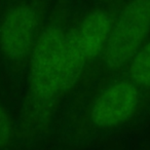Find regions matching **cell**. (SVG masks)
<instances>
[{"label":"cell","instance_id":"cell-1","mask_svg":"<svg viewBox=\"0 0 150 150\" xmlns=\"http://www.w3.org/2000/svg\"><path fill=\"white\" fill-rule=\"evenodd\" d=\"M66 1L61 0L45 24L29 61V96L32 108L50 112L60 95L61 63L67 34Z\"/></svg>","mask_w":150,"mask_h":150},{"label":"cell","instance_id":"cell-2","mask_svg":"<svg viewBox=\"0 0 150 150\" xmlns=\"http://www.w3.org/2000/svg\"><path fill=\"white\" fill-rule=\"evenodd\" d=\"M45 0H20L0 20V52L11 68L29 65L35 44L45 26Z\"/></svg>","mask_w":150,"mask_h":150},{"label":"cell","instance_id":"cell-3","mask_svg":"<svg viewBox=\"0 0 150 150\" xmlns=\"http://www.w3.org/2000/svg\"><path fill=\"white\" fill-rule=\"evenodd\" d=\"M150 33V0H131L113 22L102 54L105 66L119 70L127 65Z\"/></svg>","mask_w":150,"mask_h":150},{"label":"cell","instance_id":"cell-4","mask_svg":"<svg viewBox=\"0 0 150 150\" xmlns=\"http://www.w3.org/2000/svg\"><path fill=\"white\" fill-rule=\"evenodd\" d=\"M140 102V88L129 79L118 80L96 99L91 109V120L100 129H114L135 115Z\"/></svg>","mask_w":150,"mask_h":150},{"label":"cell","instance_id":"cell-5","mask_svg":"<svg viewBox=\"0 0 150 150\" xmlns=\"http://www.w3.org/2000/svg\"><path fill=\"white\" fill-rule=\"evenodd\" d=\"M113 22L107 11L96 9L86 15L78 26L79 37L88 61L94 60L103 54Z\"/></svg>","mask_w":150,"mask_h":150},{"label":"cell","instance_id":"cell-6","mask_svg":"<svg viewBox=\"0 0 150 150\" xmlns=\"http://www.w3.org/2000/svg\"><path fill=\"white\" fill-rule=\"evenodd\" d=\"M86 61L88 59L79 37L78 27L70 28L67 31L62 54L60 95L74 88L81 76Z\"/></svg>","mask_w":150,"mask_h":150},{"label":"cell","instance_id":"cell-7","mask_svg":"<svg viewBox=\"0 0 150 150\" xmlns=\"http://www.w3.org/2000/svg\"><path fill=\"white\" fill-rule=\"evenodd\" d=\"M129 76L139 88L150 90V41L144 43L129 61Z\"/></svg>","mask_w":150,"mask_h":150},{"label":"cell","instance_id":"cell-8","mask_svg":"<svg viewBox=\"0 0 150 150\" xmlns=\"http://www.w3.org/2000/svg\"><path fill=\"white\" fill-rule=\"evenodd\" d=\"M15 138V125L9 113L0 103V150L8 147Z\"/></svg>","mask_w":150,"mask_h":150},{"label":"cell","instance_id":"cell-9","mask_svg":"<svg viewBox=\"0 0 150 150\" xmlns=\"http://www.w3.org/2000/svg\"><path fill=\"white\" fill-rule=\"evenodd\" d=\"M103 1H114V0H103Z\"/></svg>","mask_w":150,"mask_h":150}]
</instances>
